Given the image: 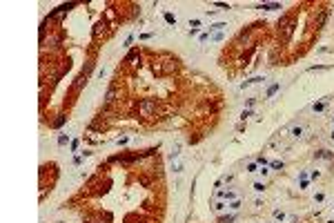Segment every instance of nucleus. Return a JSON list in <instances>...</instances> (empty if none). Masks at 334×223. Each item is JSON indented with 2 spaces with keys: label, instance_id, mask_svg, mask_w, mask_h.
<instances>
[{
  "label": "nucleus",
  "instance_id": "nucleus-4",
  "mask_svg": "<svg viewBox=\"0 0 334 223\" xmlns=\"http://www.w3.org/2000/svg\"><path fill=\"white\" fill-rule=\"evenodd\" d=\"M272 216H274V221H276V223H283V221H287V214H285L283 210H274V212H272Z\"/></svg>",
  "mask_w": 334,
  "mask_h": 223
},
{
  "label": "nucleus",
  "instance_id": "nucleus-5",
  "mask_svg": "<svg viewBox=\"0 0 334 223\" xmlns=\"http://www.w3.org/2000/svg\"><path fill=\"white\" fill-rule=\"evenodd\" d=\"M252 190H254L256 194L265 192V181H254V183H252Z\"/></svg>",
  "mask_w": 334,
  "mask_h": 223
},
{
  "label": "nucleus",
  "instance_id": "nucleus-9",
  "mask_svg": "<svg viewBox=\"0 0 334 223\" xmlns=\"http://www.w3.org/2000/svg\"><path fill=\"white\" fill-rule=\"evenodd\" d=\"M67 143H69V136H67V134H60V136H58V145H60V147H65Z\"/></svg>",
  "mask_w": 334,
  "mask_h": 223
},
{
  "label": "nucleus",
  "instance_id": "nucleus-23",
  "mask_svg": "<svg viewBox=\"0 0 334 223\" xmlns=\"http://www.w3.org/2000/svg\"><path fill=\"white\" fill-rule=\"evenodd\" d=\"M209 38H212V36H209V34H203V36H200V43H207Z\"/></svg>",
  "mask_w": 334,
  "mask_h": 223
},
{
  "label": "nucleus",
  "instance_id": "nucleus-7",
  "mask_svg": "<svg viewBox=\"0 0 334 223\" xmlns=\"http://www.w3.org/2000/svg\"><path fill=\"white\" fill-rule=\"evenodd\" d=\"M241 205H243L241 199H236V201H232V203H227V207H229L232 212H238V210H241Z\"/></svg>",
  "mask_w": 334,
  "mask_h": 223
},
{
  "label": "nucleus",
  "instance_id": "nucleus-3",
  "mask_svg": "<svg viewBox=\"0 0 334 223\" xmlns=\"http://www.w3.org/2000/svg\"><path fill=\"white\" fill-rule=\"evenodd\" d=\"M212 212H214V214H225L227 212V203L221 201V199H216V201L212 203Z\"/></svg>",
  "mask_w": 334,
  "mask_h": 223
},
{
  "label": "nucleus",
  "instance_id": "nucleus-12",
  "mask_svg": "<svg viewBox=\"0 0 334 223\" xmlns=\"http://www.w3.org/2000/svg\"><path fill=\"white\" fill-rule=\"evenodd\" d=\"M270 167H272V170H281V167H283V161H272Z\"/></svg>",
  "mask_w": 334,
  "mask_h": 223
},
{
  "label": "nucleus",
  "instance_id": "nucleus-17",
  "mask_svg": "<svg viewBox=\"0 0 334 223\" xmlns=\"http://www.w3.org/2000/svg\"><path fill=\"white\" fill-rule=\"evenodd\" d=\"M232 221H234V214H227V216H221L218 223H232Z\"/></svg>",
  "mask_w": 334,
  "mask_h": 223
},
{
  "label": "nucleus",
  "instance_id": "nucleus-6",
  "mask_svg": "<svg viewBox=\"0 0 334 223\" xmlns=\"http://www.w3.org/2000/svg\"><path fill=\"white\" fill-rule=\"evenodd\" d=\"M256 9H267V11H274V9H281V2H267V5H259Z\"/></svg>",
  "mask_w": 334,
  "mask_h": 223
},
{
  "label": "nucleus",
  "instance_id": "nucleus-20",
  "mask_svg": "<svg viewBox=\"0 0 334 223\" xmlns=\"http://www.w3.org/2000/svg\"><path fill=\"white\" fill-rule=\"evenodd\" d=\"M256 163L263 167V165H267V158H265V156H259V158H256Z\"/></svg>",
  "mask_w": 334,
  "mask_h": 223
},
{
  "label": "nucleus",
  "instance_id": "nucleus-19",
  "mask_svg": "<svg viewBox=\"0 0 334 223\" xmlns=\"http://www.w3.org/2000/svg\"><path fill=\"white\" fill-rule=\"evenodd\" d=\"M223 38H225V34H223V31H216V34L212 36V40H223Z\"/></svg>",
  "mask_w": 334,
  "mask_h": 223
},
{
  "label": "nucleus",
  "instance_id": "nucleus-13",
  "mask_svg": "<svg viewBox=\"0 0 334 223\" xmlns=\"http://www.w3.org/2000/svg\"><path fill=\"white\" fill-rule=\"evenodd\" d=\"M259 174H261V179H265V176H270V167H265V165H263V167L259 170Z\"/></svg>",
  "mask_w": 334,
  "mask_h": 223
},
{
  "label": "nucleus",
  "instance_id": "nucleus-21",
  "mask_svg": "<svg viewBox=\"0 0 334 223\" xmlns=\"http://www.w3.org/2000/svg\"><path fill=\"white\" fill-rule=\"evenodd\" d=\"M250 116H252V112H250V109H243V114H241V118H243V120L250 118Z\"/></svg>",
  "mask_w": 334,
  "mask_h": 223
},
{
  "label": "nucleus",
  "instance_id": "nucleus-26",
  "mask_svg": "<svg viewBox=\"0 0 334 223\" xmlns=\"http://www.w3.org/2000/svg\"><path fill=\"white\" fill-rule=\"evenodd\" d=\"M330 138H332V141H334V132H332V134H330Z\"/></svg>",
  "mask_w": 334,
  "mask_h": 223
},
{
  "label": "nucleus",
  "instance_id": "nucleus-27",
  "mask_svg": "<svg viewBox=\"0 0 334 223\" xmlns=\"http://www.w3.org/2000/svg\"><path fill=\"white\" fill-rule=\"evenodd\" d=\"M332 120H334V116H332Z\"/></svg>",
  "mask_w": 334,
  "mask_h": 223
},
{
  "label": "nucleus",
  "instance_id": "nucleus-18",
  "mask_svg": "<svg viewBox=\"0 0 334 223\" xmlns=\"http://www.w3.org/2000/svg\"><path fill=\"white\" fill-rule=\"evenodd\" d=\"M292 134H294L296 138H299L301 134H303V127H301V125H299V127H292Z\"/></svg>",
  "mask_w": 334,
  "mask_h": 223
},
{
  "label": "nucleus",
  "instance_id": "nucleus-10",
  "mask_svg": "<svg viewBox=\"0 0 334 223\" xmlns=\"http://www.w3.org/2000/svg\"><path fill=\"white\" fill-rule=\"evenodd\" d=\"M245 172H250V174H254V172H259V163H247Z\"/></svg>",
  "mask_w": 334,
  "mask_h": 223
},
{
  "label": "nucleus",
  "instance_id": "nucleus-8",
  "mask_svg": "<svg viewBox=\"0 0 334 223\" xmlns=\"http://www.w3.org/2000/svg\"><path fill=\"white\" fill-rule=\"evenodd\" d=\"M183 167H185L183 161H174V165H172V170H174L176 174H181V172H183Z\"/></svg>",
  "mask_w": 334,
  "mask_h": 223
},
{
  "label": "nucleus",
  "instance_id": "nucleus-11",
  "mask_svg": "<svg viewBox=\"0 0 334 223\" xmlns=\"http://www.w3.org/2000/svg\"><path fill=\"white\" fill-rule=\"evenodd\" d=\"M165 20L169 22V25H176V16H174V14H169V11H165Z\"/></svg>",
  "mask_w": 334,
  "mask_h": 223
},
{
  "label": "nucleus",
  "instance_id": "nucleus-15",
  "mask_svg": "<svg viewBox=\"0 0 334 223\" xmlns=\"http://www.w3.org/2000/svg\"><path fill=\"white\" fill-rule=\"evenodd\" d=\"M312 109H314V112H323V109H325V103H314V105H312Z\"/></svg>",
  "mask_w": 334,
  "mask_h": 223
},
{
  "label": "nucleus",
  "instance_id": "nucleus-2",
  "mask_svg": "<svg viewBox=\"0 0 334 223\" xmlns=\"http://www.w3.org/2000/svg\"><path fill=\"white\" fill-rule=\"evenodd\" d=\"M156 112V101H143L141 103V114L143 116H151Z\"/></svg>",
  "mask_w": 334,
  "mask_h": 223
},
{
  "label": "nucleus",
  "instance_id": "nucleus-14",
  "mask_svg": "<svg viewBox=\"0 0 334 223\" xmlns=\"http://www.w3.org/2000/svg\"><path fill=\"white\" fill-rule=\"evenodd\" d=\"M223 27H227L225 22H214V25H209V29H216V31H221Z\"/></svg>",
  "mask_w": 334,
  "mask_h": 223
},
{
  "label": "nucleus",
  "instance_id": "nucleus-25",
  "mask_svg": "<svg viewBox=\"0 0 334 223\" xmlns=\"http://www.w3.org/2000/svg\"><path fill=\"white\" fill-rule=\"evenodd\" d=\"M189 27H200V20H189Z\"/></svg>",
  "mask_w": 334,
  "mask_h": 223
},
{
  "label": "nucleus",
  "instance_id": "nucleus-16",
  "mask_svg": "<svg viewBox=\"0 0 334 223\" xmlns=\"http://www.w3.org/2000/svg\"><path fill=\"white\" fill-rule=\"evenodd\" d=\"M316 156H318V158H332L334 154H330V152H325V150H323V152H316Z\"/></svg>",
  "mask_w": 334,
  "mask_h": 223
},
{
  "label": "nucleus",
  "instance_id": "nucleus-22",
  "mask_svg": "<svg viewBox=\"0 0 334 223\" xmlns=\"http://www.w3.org/2000/svg\"><path fill=\"white\" fill-rule=\"evenodd\" d=\"M276 89H278V85H272V87H270V89H267V96H272V94H274V92H276Z\"/></svg>",
  "mask_w": 334,
  "mask_h": 223
},
{
  "label": "nucleus",
  "instance_id": "nucleus-1",
  "mask_svg": "<svg viewBox=\"0 0 334 223\" xmlns=\"http://www.w3.org/2000/svg\"><path fill=\"white\" fill-rule=\"evenodd\" d=\"M216 199H221V201H225V203H232V201H236L238 199V194L234 192V190H216Z\"/></svg>",
  "mask_w": 334,
  "mask_h": 223
},
{
  "label": "nucleus",
  "instance_id": "nucleus-24",
  "mask_svg": "<svg viewBox=\"0 0 334 223\" xmlns=\"http://www.w3.org/2000/svg\"><path fill=\"white\" fill-rule=\"evenodd\" d=\"M216 7H221V9H229V5H227V2H216Z\"/></svg>",
  "mask_w": 334,
  "mask_h": 223
}]
</instances>
